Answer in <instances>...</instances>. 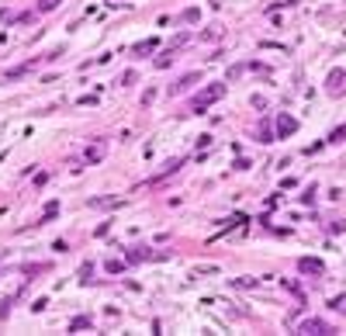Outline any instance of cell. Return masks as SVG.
I'll return each instance as SVG.
<instances>
[{
    "label": "cell",
    "mask_w": 346,
    "mask_h": 336,
    "mask_svg": "<svg viewBox=\"0 0 346 336\" xmlns=\"http://www.w3.org/2000/svg\"><path fill=\"white\" fill-rule=\"evenodd\" d=\"M225 90H228L225 84H208V87H204L194 101H190V111H198V115H201V111H208L215 101H222V97H225Z\"/></svg>",
    "instance_id": "1"
},
{
    "label": "cell",
    "mask_w": 346,
    "mask_h": 336,
    "mask_svg": "<svg viewBox=\"0 0 346 336\" xmlns=\"http://www.w3.org/2000/svg\"><path fill=\"white\" fill-rule=\"evenodd\" d=\"M298 333H305V336H329V333H332V326H329V322H322V319H305V322L298 326Z\"/></svg>",
    "instance_id": "2"
},
{
    "label": "cell",
    "mask_w": 346,
    "mask_h": 336,
    "mask_svg": "<svg viewBox=\"0 0 346 336\" xmlns=\"http://www.w3.org/2000/svg\"><path fill=\"white\" fill-rule=\"evenodd\" d=\"M104 153H107V142H104V139H94V142L83 149V160H87V163H101Z\"/></svg>",
    "instance_id": "3"
},
{
    "label": "cell",
    "mask_w": 346,
    "mask_h": 336,
    "mask_svg": "<svg viewBox=\"0 0 346 336\" xmlns=\"http://www.w3.org/2000/svg\"><path fill=\"white\" fill-rule=\"evenodd\" d=\"M298 271H301V274L322 277V274H326V264H322V260H315V256H301V260H298Z\"/></svg>",
    "instance_id": "4"
},
{
    "label": "cell",
    "mask_w": 346,
    "mask_h": 336,
    "mask_svg": "<svg viewBox=\"0 0 346 336\" xmlns=\"http://www.w3.org/2000/svg\"><path fill=\"white\" fill-rule=\"evenodd\" d=\"M198 80H201V73H187V77H180V80H177V84H173V87H170L166 94H170V97H177V94H183V90H190V87H194Z\"/></svg>",
    "instance_id": "5"
},
{
    "label": "cell",
    "mask_w": 346,
    "mask_h": 336,
    "mask_svg": "<svg viewBox=\"0 0 346 336\" xmlns=\"http://www.w3.org/2000/svg\"><path fill=\"white\" fill-rule=\"evenodd\" d=\"M156 256L160 253H152L149 246H128V256L125 260H128V264H142V260H156Z\"/></svg>",
    "instance_id": "6"
},
{
    "label": "cell",
    "mask_w": 346,
    "mask_h": 336,
    "mask_svg": "<svg viewBox=\"0 0 346 336\" xmlns=\"http://www.w3.org/2000/svg\"><path fill=\"white\" fill-rule=\"evenodd\" d=\"M294 132H298V122L291 115H277V135L284 139V135H294Z\"/></svg>",
    "instance_id": "7"
},
{
    "label": "cell",
    "mask_w": 346,
    "mask_h": 336,
    "mask_svg": "<svg viewBox=\"0 0 346 336\" xmlns=\"http://www.w3.org/2000/svg\"><path fill=\"white\" fill-rule=\"evenodd\" d=\"M125 267H128V260H107V264H104V271H107V274H122Z\"/></svg>",
    "instance_id": "8"
},
{
    "label": "cell",
    "mask_w": 346,
    "mask_h": 336,
    "mask_svg": "<svg viewBox=\"0 0 346 336\" xmlns=\"http://www.w3.org/2000/svg\"><path fill=\"white\" fill-rule=\"evenodd\" d=\"M152 49H156V39H149V42H139V45H135L132 52H135V56H149Z\"/></svg>",
    "instance_id": "9"
},
{
    "label": "cell",
    "mask_w": 346,
    "mask_h": 336,
    "mask_svg": "<svg viewBox=\"0 0 346 336\" xmlns=\"http://www.w3.org/2000/svg\"><path fill=\"white\" fill-rule=\"evenodd\" d=\"M173 52H177V49H166V52H163V56H160V59H156V69H166V66H170V63H173V59H177V56H173Z\"/></svg>",
    "instance_id": "10"
},
{
    "label": "cell",
    "mask_w": 346,
    "mask_h": 336,
    "mask_svg": "<svg viewBox=\"0 0 346 336\" xmlns=\"http://www.w3.org/2000/svg\"><path fill=\"white\" fill-rule=\"evenodd\" d=\"M90 326V315H76L73 322H69V333H76V329H87Z\"/></svg>",
    "instance_id": "11"
},
{
    "label": "cell",
    "mask_w": 346,
    "mask_h": 336,
    "mask_svg": "<svg viewBox=\"0 0 346 336\" xmlns=\"http://www.w3.org/2000/svg\"><path fill=\"white\" fill-rule=\"evenodd\" d=\"M90 205H94V208H114V205H122V201H118V198H94Z\"/></svg>",
    "instance_id": "12"
},
{
    "label": "cell",
    "mask_w": 346,
    "mask_h": 336,
    "mask_svg": "<svg viewBox=\"0 0 346 336\" xmlns=\"http://www.w3.org/2000/svg\"><path fill=\"white\" fill-rule=\"evenodd\" d=\"M31 66H35V63H24V66H14V69L7 73V80H18V77H24V73H28Z\"/></svg>",
    "instance_id": "13"
},
{
    "label": "cell",
    "mask_w": 346,
    "mask_h": 336,
    "mask_svg": "<svg viewBox=\"0 0 346 336\" xmlns=\"http://www.w3.org/2000/svg\"><path fill=\"white\" fill-rule=\"evenodd\" d=\"M329 142H346V125L332 128V132H329Z\"/></svg>",
    "instance_id": "14"
},
{
    "label": "cell",
    "mask_w": 346,
    "mask_h": 336,
    "mask_svg": "<svg viewBox=\"0 0 346 336\" xmlns=\"http://www.w3.org/2000/svg\"><path fill=\"white\" fill-rule=\"evenodd\" d=\"M90 277H94V264H83V267H80V281L90 284Z\"/></svg>",
    "instance_id": "15"
},
{
    "label": "cell",
    "mask_w": 346,
    "mask_h": 336,
    "mask_svg": "<svg viewBox=\"0 0 346 336\" xmlns=\"http://www.w3.org/2000/svg\"><path fill=\"white\" fill-rule=\"evenodd\" d=\"M260 142H274V132H270V125H266V122L260 125Z\"/></svg>",
    "instance_id": "16"
},
{
    "label": "cell",
    "mask_w": 346,
    "mask_h": 336,
    "mask_svg": "<svg viewBox=\"0 0 346 336\" xmlns=\"http://www.w3.org/2000/svg\"><path fill=\"white\" fill-rule=\"evenodd\" d=\"M198 18H201V11H198V7H187V11L180 14V21H198Z\"/></svg>",
    "instance_id": "17"
},
{
    "label": "cell",
    "mask_w": 346,
    "mask_h": 336,
    "mask_svg": "<svg viewBox=\"0 0 346 336\" xmlns=\"http://www.w3.org/2000/svg\"><path fill=\"white\" fill-rule=\"evenodd\" d=\"M343 80H346V73H343V69H336V73H332V77H329V87L336 90V87H339Z\"/></svg>",
    "instance_id": "18"
},
{
    "label": "cell",
    "mask_w": 346,
    "mask_h": 336,
    "mask_svg": "<svg viewBox=\"0 0 346 336\" xmlns=\"http://www.w3.org/2000/svg\"><path fill=\"white\" fill-rule=\"evenodd\" d=\"M59 4H62V0H38V11L45 14V11H52V7H59Z\"/></svg>",
    "instance_id": "19"
},
{
    "label": "cell",
    "mask_w": 346,
    "mask_h": 336,
    "mask_svg": "<svg viewBox=\"0 0 346 336\" xmlns=\"http://www.w3.org/2000/svg\"><path fill=\"white\" fill-rule=\"evenodd\" d=\"M243 69H246V63H239V66H232V69H228V80H239V77H243Z\"/></svg>",
    "instance_id": "20"
},
{
    "label": "cell",
    "mask_w": 346,
    "mask_h": 336,
    "mask_svg": "<svg viewBox=\"0 0 346 336\" xmlns=\"http://www.w3.org/2000/svg\"><path fill=\"white\" fill-rule=\"evenodd\" d=\"M38 271H49V264H28L24 274H38Z\"/></svg>",
    "instance_id": "21"
},
{
    "label": "cell",
    "mask_w": 346,
    "mask_h": 336,
    "mask_svg": "<svg viewBox=\"0 0 346 336\" xmlns=\"http://www.w3.org/2000/svg\"><path fill=\"white\" fill-rule=\"evenodd\" d=\"M329 232H346V222L339 218V222H329Z\"/></svg>",
    "instance_id": "22"
},
{
    "label": "cell",
    "mask_w": 346,
    "mask_h": 336,
    "mask_svg": "<svg viewBox=\"0 0 346 336\" xmlns=\"http://www.w3.org/2000/svg\"><path fill=\"white\" fill-rule=\"evenodd\" d=\"M208 146H211V135H201V139H198V153H201V149H208Z\"/></svg>",
    "instance_id": "23"
},
{
    "label": "cell",
    "mask_w": 346,
    "mask_h": 336,
    "mask_svg": "<svg viewBox=\"0 0 346 336\" xmlns=\"http://www.w3.org/2000/svg\"><path fill=\"white\" fill-rule=\"evenodd\" d=\"M236 284H239V288H256V281H253V277H239Z\"/></svg>",
    "instance_id": "24"
}]
</instances>
